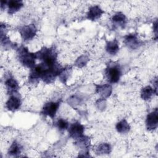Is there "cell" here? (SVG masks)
Returning <instances> with one entry per match:
<instances>
[{
  "instance_id": "7c38bea8",
  "label": "cell",
  "mask_w": 158,
  "mask_h": 158,
  "mask_svg": "<svg viewBox=\"0 0 158 158\" xmlns=\"http://www.w3.org/2000/svg\"><path fill=\"white\" fill-rule=\"evenodd\" d=\"M23 6L22 1L18 0H11L7 2V6L8 7V14L10 15L14 14V13L19 11Z\"/></svg>"
},
{
  "instance_id": "277c9868",
  "label": "cell",
  "mask_w": 158,
  "mask_h": 158,
  "mask_svg": "<svg viewBox=\"0 0 158 158\" xmlns=\"http://www.w3.org/2000/svg\"><path fill=\"white\" fill-rule=\"evenodd\" d=\"M22 38L25 41L31 40L36 34V28L34 24H29L23 26L19 30Z\"/></svg>"
},
{
  "instance_id": "ba28073f",
  "label": "cell",
  "mask_w": 158,
  "mask_h": 158,
  "mask_svg": "<svg viewBox=\"0 0 158 158\" xmlns=\"http://www.w3.org/2000/svg\"><path fill=\"white\" fill-rule=\"evenodd\" d=\"M146 125L148 130H154L157 128L158 125V112L157 108L148 114Z\"/></svg>"
},
{
  "instance_id": "3957f363",
  "label": "cell",
  "mask_w": 158,
  "mask_h": 158,
  "mask_svg": "<svg viewBox=\"0 0 158 158\" xmlns=\"http://www.w3.org/2000/svg\"><path fill=\"white\" fill-rule=\"evenodd\" d=\"M105 75L109 83H117L122 75V69L119 64L115 62L109 64L105 70Z\"/></svg>"
},
{
  "instance_id": "9c48e42d",
  "label": "cell",
  "mask_w": 158,
  "mask_h": 158,
  "mask_svg": "<svg viewBox=\"0 0 158 158\" xmlns=\"http://www.w3.org/2000/svg\"><path fill=\"white\" fill-rule=\"evenodd\" d=\"M20 105L21 99L19 96L16 95V93L11 94L6 102V107L12 112L17 110L20 107Z\"/></svg>"
},
{
  "instance_id": "6da1fadb",
  "label": "cell",
  "mask_w": 158,
  "mask_h": 158,
  "mask_svg": "<svg viewBox=\"0 0 158 158\" xmlns=\"http://www.w3.org/2000/svg\"><path fill=\"white\" fill-rule=\"evenodd\" d=\"M36 58L43 64L49 65H53L57 64V52L54 47H43L36 52Z\"/></svg>"
},
{
  "instance_id": "5b68a950",
  "label": "cell",
  "mask_w": 158,
  "mask_h": 158,
  "mask_svg": "<svg viewBox=\"0 0 158 158\" xmlns=\"http://www.w3.org/2000/svg\"><path fill=\"white\" fill-rule=\"evenodd\" d=\"M59 106V102H48L44 104L42 108L41 114L44 115L48 116L51 118H53L56 115V114L58 110Z\"/></svg>"
},
{
  "instance_id": "8fae6325",
  "label": "cell",
  "mask_w": 158,
  "mask_h": 158,
  "mask_svg": "<svg viewBox=\"0 0 158 158\" xmlns=\"http://www.w3.org/2000/svg\"><path fill=\"white\" fill-rule=\"evenodd\" d=\"M104 13V11L99 6L95 5L89 9L88 12L87 13V19L94 21L99 19Z\"/></svg>"
},
{
  "instance_id": "d6986e66",
  "label": "cell",
  "mask_w": 158,
  "mask_h": 158,
  "mask_svg": "<svg viewBox=\"0 0 158 158\" xmlns=\"http://www.w3.org/2000/svg\"><path fill=\"white\" fill-rule=\"evenodd\" d=\"M56 127L60 131H64L69 128V123L64 119L59 118L56 122Z\"/></svg>"
},
{
  "instance_id": "2e32d148",
  "label": "cell",
  "mask_w": 158,
  "mask_h": 158,
  "mask_svg": "<svg viewBox=\"0 0 158 158\" xmlns=\"http://www.w3.org/2000/svg\"><path fill=\"white\" fill-rule=\"evenodd\" d=\"M157 94V91L154 88H152L150 86H147L143 88L141 91V97L144 100H149L152 96L154 93Z\"/></svg>"
},
{
  "instance_id": "7a4b0ae2",
  "label": "cell",
  "mask_w": 158,
  "mask_h": 158,
  "mask_svg": "<svg viewBox=\"0 0 158 158\" xmlns=\"http://www.w3.org/2000/svg\"><path fill=\"white\" fill-rule=\"evenodd\" d=\"M17 56L19 60L23 66L30 69L35 66V60L37 59L36 53L30 52L25 46H21L18 49Z\"/></svg>"
},
{
  "instance_id": "e0dca14e",
  "label": "cell",
  "mask_w": 158,
  "mask_h": 158,
  "mask_svg": "<svg viewBox=\"0 0 158 158\" xmlns=\"http://www.w3.org/2000/svg\"><path fill=\"white\" fill-rule=\"evenodd\" d=\"M21 151H22V147L20 144L19 143H17L16 141H14L9 148L8 154L10 156H16L18 154H20Z\"/></svg>"
},
{
  "instance_id": "52a82bcc",
  "label": "cell",
  "mask_w": 158,
  "mask_h": 158,
  "mask_svg": "<svg viewBox=\"0 0 158 158\" xmlns=\"http://www.w3.org/2000/svg\"><path fill=\"white\" fill-rule=\"evenodd\" d=\"M123 42L131 49H136L142 45L141 41L135 33H131L124 36Z\"/></svg>"
},
{
  "instance_id": "9a60e30c",
  "label": "cell",
  "mask_w": 158,
  "mask_h": 158,
  "mask_svg": "<svg viewBox=\"0 0 158 158\" xmlns=\"http://www.w3.org/2000/svg\"><path fill=\"white\" fill-rule=\"evenodd\" d=\"M115 128L117 132L124 134L128 133L130 130V126L125 119H122L117 123Z\"/></svg>"
},
{
  "instance_id": "5bb4252c",
  "label": "cell",
  "mask_w": 158,
  "mask_h": 158,
  "mask_svg": "<svg viewBox=\"0 0 158 158\" xmlns=\"http://www.w3.org/2000/svg\"><path fill=\"white\" fill-rule=\"evenodd\" d=\"M106 50L107 52L110 55L116 54L119 51V43L116 39L109 41L106 43Z\"/></svg>"
},
{
  "instance_id": "4fadbf2b",
  "label": "cell",
  "mask_w": 158,
  "mask_h": 158,
  "mask_svg": "<svg viewBox=\"0 0 158 158\" xmlns=\"http://www.w3.org/2000/svg\"><path fill=\"white\" fill-rule=\"evenodd\" d=\"M111 21L114 25H117L118 27L124 28L126 25L127 19H126L125 15L123 13L118 12L115 14L112 17Z\"/></svg>"
},
{
  "instance_id": "ac0fdd59",
  "label": "cell",
  "mask_w": 158,
  "mask_h": 158,
  "mask_svg": "<svg viewBox=\"0 0 158 158\" xmlns=\"http://www.w3.org/2000/svg\"><path fill=\"white\" fill-rule=\"evenodd\" d=\"M110 151V145L106 143H103L98 146L96 149L97 154H109Z\"/></svg>"
},
{
  "instance_id": "30bf717a",
  "label": "cell",
  "mask_w": 158,
  "mask_h": 158,
  "mask_svg": "<svg viewBox=\"0 0 158 158\" xmlns=\"http://www.w3.org/2000/svg\"><path fill=\"white\" fill-rule=\"evenodd\" d=\"M7 92L9 94L11 95L17 93L19 89V85L16 80L12 77H9L4 82Z\"/></svg>"
},
{
  "instance_id": "8992f818",
  "label": "cell",
  "mask_w": 158,
  "mask_h": 158,
  "mask_svg": "<svg viewBox=\"0 0 158 158\" xmlns=\"http://www.w3.org/2000/svg\"><path fill=\"white\" fill-rule=\"evenodd\" d=\"M68 128L69 135L73 139L77 140L84 135V126L78 122L72 123Z\"/></svg>"
}]
</instances>
